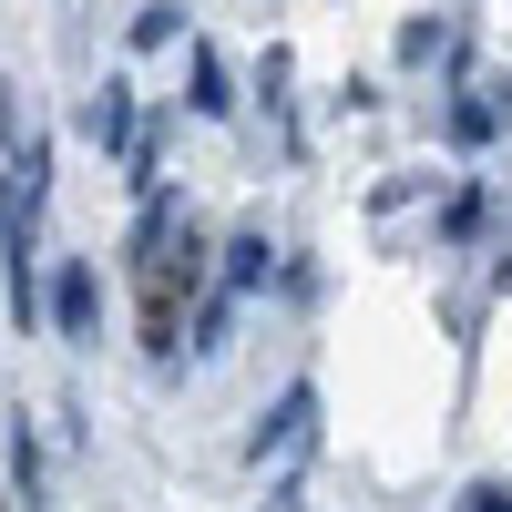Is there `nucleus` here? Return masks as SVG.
<instances>
[{
	"label": "nucleus",
	"mask_w": 512,
	"mask_h": 512,
	"mask_svg": "<svg viewBox=\"0 0 512 512\" xmlns=\"http://www.w3.org/2000/svg\"><path fill=\"white\" fill-rule=\"evenodd\" d=\"M41 205H52V134H21V93H11V175H0V267H11V328L52 318L41 287Z\"/></svg>",
	"instance_id": "1"
},
{
	"label": "nucleus",
	"mask_w": 512,
	"mask_h": 512,
	"mask_svg": "<svg viewBox=\"0 0 512 512\" xmlns=\"http://www.w3.org/2000/svg\"><path fill=\"white\" fill-rule=\"evenodd\" d=\"M308 451H318V379H287V390H277V410H256L246 461H256V472H267V461H277V472H297Z\"/></svg>",
	"instance_id": "2"
},
{
	"label": "nucleus",
	"mask_w": 512,
	"mask_h": 512,
	"mask_svg": "<svg viewBox=\"0 0 512 512\" xmlns=\"http://www.w3.org/2000/svg\"><path fill=\"white\" fill-rule=\"evenodd\" d=\"M82 134H93V154H134L144 113H134V82H103L93 103H82Z\"/></svg>",
	"instance_id": "3"
},
{
	"label": "nucleus",
	"mask_w": 512,
	"mask_h": 512,
	"mask_svg": "<svg viewBox=\"0 0 512 512\" xmlns=\"http://www.w3.org/2000/svg\"><path fill=\"white\" fill-rule=\"evenodd\" d=\"M185 93H195V103H185L195 123H226V113H236V82H226V62H216V41H185Z\"/></svg>",
	"instance_id": "4"
},
{
	"label": "nucleus",
	"mask_w": 512,
	"mask_h": 512,
	"mask_svg": "<svg viewBox=\"0 0 512 512\" xmlns=\"http://www.w3.org/2000/svg\"><path fill=\"white\" fill-rule=\"evenodd\" d=\"M52 328H62V338H93V328H103V277H93V267H62V277H52Z\"/></svg>",
	"instance_id": "5"
},
{
	"label": "nucleus",
	"mask_w": 512,
	"mask_h": 512,
	"mask_svg": "<svg viewBox=\"0 0 512 512\" xmlns=\"http://www.w3.org/2000/svg\"><path fill=\"white\" fill-rule=\"evenodd\" d=\"M267 267H277V256H267V236H236V246H226V277H216V287H226V297H256V287H267Z\"/></svg>",
	"instance_id": "6"
},
{
	"label": "nucleus",
	"mask_w": 512,
	"mask_h": 512,
	"mask_svg": "<svg viewBox=\"0 0 512 512\" xmlns=\"http://www.w3.org/2000/svg\"><path fill=\"white\" fill-rule=\"evenodd\" d=\"M11 492H21V512H41V441H31V420H11Z\"/></svg>",
	"instance_id": "7"
},
{
	"label": "nucleus",
	"mask_w": 512,
	"mask_h": 512,
	"mask_svg": "<svg viewBox=\"0 0 512 512\" xmlns=\"http://www.w3.org/2000/svg\"><path fill=\"white\" fill-rule=\"evenodd\" d=\"M226 328H236V297L216 287V297L195 308V359H216V349H226Z\"/></svg>",
	"instance_id": "8"
},
{
	"label": "nucleus",
	"mask_w": 512,
	"mask_h": 512,
	"mask_svg": "<svg viewBox=\"0 0 512 512\" xmlns=\"http://www.w3.org/2000/svg\"><path fill=\"white\" fill-rule=\"evenodd\" d=\"M482 216H492V205H482V185H451V205H441V236L461 246V236H482Z\"/></svg>",
	"instance_id": "9"
},
{
	"label": "nucleus",
	"mask_w": 512,
	"mask_h": 512,
	"mask_svg": "<svg viewBox=\"0 0 512 512\" xmlns=\"http://www.w3.org/2000/svg\"><path fill=\"white\" fill-rule=\"evenodd\" d=\"M175 31H185V11H175V0H154V11H134V41H144V52H164Z\"/></svg>",
	"instance_id": "10"
},
{
	"label": "nucleus",
	"mask_w": 512,
	"mask_h": 512,
	"mask_svg": "<svg viewBox=\"0 0 512 512\" xmlns=\"http://www.w3.org/2000/svg\"><path fill=\"white\" fill-rule=\"evenodd\" d=\"M431 52H451V21H410L400 31V62H431Z\"/></svg>",
	"instance_id": "11"
},
{
	"label": "nucleus",
	"mask_w": 512,
	"mask_h": 512,
	"mask_svg": "<svg viewBox=\"0 0 512 512\" xmlns=\"http://www.w3.org/2000/svg\"><path fill=\"white\" fill-rule=\"evenodd\" d=\"M461 512H512V482H472V492H461Z\"/></svg>",
	"instance_id": "12"
}]
</instances>
